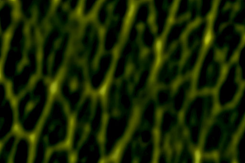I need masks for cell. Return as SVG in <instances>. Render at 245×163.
<instances>
[{
  "label": "cell",
  "instance_id": "cell-1",
  "mask_svg": "<svg viewBox=\"0 0 245 163\" xmlns=\"http://www.w3.org/2000/svg\"><path fill=\"white\" fill-rule=\"evenodd\" d=\"M59 86V82L57 79H55L52 82L49 87V92L51 95H54L58 91Z\"/></svg>",
  "mask_w": 245,
  "mask_h": 163
},
{
  "label": "cell",
  "instance_id": "cell-2",
  "mask_svg": "<svg viewBox=\"0 0 245 163\" xmlns=\"http://www.w3.org/2000/svg\"><path fill=\"white\" fill-rule=\"evenodd\" d=\"M202 161V153L199 149L194 152V163H201Z\"/></svg>",
  "mask_w": 245,
  "mask_h": 163
},
{
  "label": "cell",
  "instance_id": "cell-3",
  "mask_svg": "<svg viewBox=\"0 0 245 163\" xmlns=\"http://www.w3.org/2000/svg\"><path fill=\"white\" fill-rule=\"evenodd\" d=\"M107 89H108V85L107 83H105L100 88L98 91L99 94L101 96H104L106 93Z\"/></svg>",
  "mask_w": 245,
  "mask_h": 163
},
{
  "label": "cell",
  "instance_id": "cell-4",
  "mask_svg": "<svg viewBox=\"0 0 245 163\" xmlns=\"http://www.w3.org/2000/svg\"><path fill=\"white\" fill-rule=\"evenodd\" d=\"M120 150L119 149L117 148V149H116L111 155V160L112 161H117L119 158V157L120 155Z\"/></svg>",
  "mask_w": 245,
  "mask_h": 163
},
{
  "label": "cell",
  "instance_id": "cell-5",
  "mask_svg": "<svg viewBox=\"0 0 245 163\" xmlns=\"http://www.w3.org/2000/svg\"><path fill=\"white\" fill-rule=\"evenodd\" d=\"M212 37V33H211V31H208L206 33L205 37H204V43L206 44H208L210 42V41H211Z\"/></svg>",
  "mask_w": 245,
  "mask_h": 163
},
{
  "label": "cell",
  "instance_id": "cell-6",
  "mask_svg": "<svg viewBox=\"0 0 245 163\" xmlns=\"http://www.w3.org/2000/svg\"><path fill=\"white\" fill-rule=\"evenodd\" d=\"M135 10V5L134 4H132L129 8L128 13V17L130 18L134 14V11Z\"/></svg>",
  "mask_w": 245,
  "mask_h": 163
},
{
  "label": "cell",
  "instance_id": "cell-7",
  "mask_svg": "<svg viewBox=\"0 0 245 163\" xmlns=\"http://www.w3.org/2000/svg\"><path fill=\"white\" fill-rule=\"evenodd\" d=\"M162 41H157L156 43V48L157 50V51H160L161 50L162 47Z\"/></svg>",
  "mask_w": 245,
  "mask_h": 163
},
{
  "label": "cell",
  "instance_id": "cell-8",
  "mask_svg": "<svg viewBox=\"0 0 245 163\" xmlns=\"http://www.w3.org/2000/svg\"><path fill=\"white\" fill-rule=\"evenodd\" d=\"M1 78H2V72L1 71V69H0V80L1 79Z\"/></svg>",
  "mask_w": 245,
  "mask_h": 163
}]
</instances>
